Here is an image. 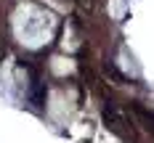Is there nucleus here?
Here are the masks:
<instances>
[{
	"mask_svg": "<svg viewBox=\"0 0 154 143\" xmlns=\"http://www.w3.org/2000/svg\"><path fill=\"white\" fill-rule=\"evenodd\" d=\"M104 122H106V127L114 133V135H120L122 141H136V133H133V122L125 117L120 109H114V106H106L104 109Z\"/></svg>",
	"mask_w": 154,
	"mask_h": 143,
	"instance_id": "1",
	"label": "nucleus"
}]
</instances>
